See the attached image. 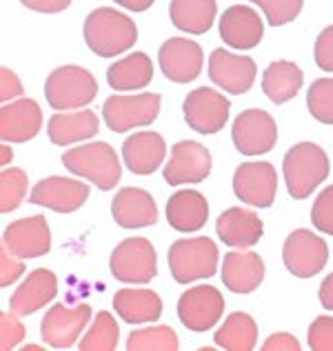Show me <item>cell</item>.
<instances>
[{"instance_id": "28", "label": "cell", "mask_w": 333, "mask_h": 351, "mask_svg": "<svg viewBox=\"0 0 333 351\" xmlns=\"http://www.w3.org/2000/svg\"><path fill=\"white\" fill-rule=\"evenodd\" d=\"M100 129L98 116L91 109H80V112L56 114L49 120L47 134L53 145H73L78 141L94 138Z\"/></svg>"}, {"instance_id": "20", "label": "cell", "mask_w": 333, "mask_h": 351, "mask_svg": "<svg viewBox=\"0 0 333 351\" xmlns=\"http://www.w3.org/2000/svg\"><path fill=\"white\" fill-rule=\"evenodd\" d=\"M42 127V112L36 100L21 98L0 107V138L5 143H27L38 136Z\"/></svg>"}, {"instance_id": "2", "label": "cell", "mask_w": 333, "mask_h": 351, "mask_svg": "<svg viewBox=\"0 0 333 351\" xmlns=\"http://www.w3.org/2000/svg\"><path fill=\"white\" fill-rule=\"evenodd\" d=\"M284 180L286 189L295 198H309L311 191L318 187L322 180H327L329 176V156L325 149L313 143H298L293 145L284 156Z\"/></svg>"}, {"instance_id": "14", "label": "cell", "mask_w": 333, "mask_h": 351, "mask_svg": "<svg viewBox=\"0 0 333 351\" xmlns=\"http://www.w3.org/2000/svg\"><path fill=\"white\" fill-rule=\"evenodd\" d=\"M256 62L249 56H236L225 49H214L209 56V78L229 94H247L256 82Z\"/></svg>"}, {"instance_id": "38", "label": "cell", "mask_w": 333, "mask_h": 351, "mask_svg": "<svg viewBox=\"0 0 333 351\" xmlns=\"http://www.w3.org/2000/svg\"><path fill=\"white\" fill-rule=\"evenodd\" d=\"M311 220L318 232L333 236V184L320 191V196L313 202Z\"/></svg>"}, {"instance_id": "10", "label": "cell", "mask_w": 333, "mask_h": 351, "mask_svg": "<svg viewBox=\"0 0 333 351\" xmlns=\"http://www.w3.org/2000/svg\"><path fill=\"white\" fill-rule=\"evenodd\" d=\"M184 120L198 134H216L229 120V100L209 87H198L184 98Z\"/></svg>"}, {"instance_id": "31", "label": "cell", "mask_w": 333, "mask_h": 351, "mask_svg": "<svg viewBox=\"0 0 333 351\" xmlns=\"http://www.w3.org/2000/svg\"><path fill=\"white\" fill-rule=\"evenodd\" d=\"M216 14H218L216 0H171L169 5V16L173 27L193 36L209 32L216 21Z\"/></svg>"}, {"instance_id": "42", "label": "cell", "mask_w": 333, "mask_h": 351, "mask_svg": "<svg viewBox=\"0 0 333 351\" xmlns=\"http://www.w3.org/2000/svg\"><path fill=\"white\" fill-rule=\"evenodd\" d=\"M316 64L322 71H329L333 73V25H329L327 29H322L320 36L316 38Z\"/></svg>"}, {"instance_id": "27", "label": "cell", "mask_w": 333, "mask_h": 351, "mask_svg": "<svg viewBox=\"0 0 333 351\" xmlns=\"http://www.w3.org/2000/svg\"><path fill=\"white\" fill-rule=\"evenodd\" d=\"M116 313L129 325L156 322L162 313L160 295L151 289H120L114 295Z\"/></svg>"}, {"instance_id": "6", "label": "cell", "mask_w": 333, "mask_h": 351, "mask_svg": "<svg viewBox=\"0 0 333 351\" xmlns=\"http://www.w3.org/2000/svg\"><path fill=\"white\" fill-rule=\"evenodd\" d=\"M109 269L120 282L147 285L158 274L156 249L147 238H127L111 254Z\"/></svg>"}, {"instance_id": "9", "label": "cell", "mask_w": 333, "mask_h": 351, "mask_svg": "<svg viewBox=\"0 0 333 351\" xmlns=\"http://www.w3.org/2000/svg\"><path fill=\"white\" fill-rule=\"evenodd\" d=\"M231 138L240 154L245 156H260L273 149L278 141V127L271 114L264 109H247L234 123Z\"/></svg>"}, {"instance_id": "8", "label": "cell", "mask_w": 333, "mask_h": 351, "mask_svg": "<svg viewBox=\"0 0 333 351\" xmlns=\"http://www.w3.org/2000/svg\"><path fill=\"white\" fill-rule=\"evenodd\" d=\"M329 258V247L320 236L309 229H298L284 240L282 261L284 267L298 278H311L325 269Z\"/></svg>"}, {"instance_id": "3", "label": "cell", "mask_w": 333, "mask_h": 351, "mask_svg": "<svg viewBox=\"0 0 333 351\" xmlns=\"http://www.w3.org/2000/svg\"><path fill=\"white\" fill-rule=\"evenodd\" d=\"M62 165L71 173L91 180L103 191L114 189L120 180V173H123L114 147L107 143H89L73 147V149L62 154Z\"/></svg>"}, {"instance_id": "12", "label": "cell", "mask_w": 333, "mask_h": 351, "mask_svg": "<svg viewBox=\"0 0 333 351\" xmlns=\"http://www.w3.org/2000/svg\"><path fill=\"white\" fill-rule=\"evenodd\" d=\"M91 318L89 304H78V307H64V304H53L45 313L40 334L42 340L53 349H69L76 345L82 329L87 327Z\"/></svg>"}, {"instance_id": "15", "label": "cell", "mask_w": 333, "mask_h": 351, "mask_svg": "<svg viewBox=\"0 0 333 351\" xmlns=\"http://www.w3.org/2000/svg\"><path fill=\"white\" fill-rule=\"evenodd\" d=\"M211 171V154L205 145L193 141H180L173 145L171 160L164 167L166 184L202 182Z\"/></svg>"}, {"instance_id": "26", "label": "cell", "mask_w": 333, "mask_h": 351, "mask_svg": "<svg viewBox=\"0 0 333 351\" xmlns=\"http://www.w3.org/2000/svg\"><path fill=\"white\" fill-rule=\"evenodd\" d=\"M209 218V202L200 191L184 189L173 193L166 202V220L175 232L191 234L205 227Z\"/></svg>"}, {"instance_id": "44", "label": "cell", "mask_w": 333, "mask_h": 351, "mask_svg": "<svg viewBox=\"0 0 333 351\" xmlns=\"http://www.w3.org/2000/svg\"><path fill=\"white\" fill-rule=\"evenodd\" d=\"M262 351H300V343L295 336L280 331V334H273L264 340Z\"/></svg>"}, {"instance_id": "5", "label": "cell", "mask_w": 333, "mask_h": 351, "mask_svg": "<svg viewBox=\"0 0 333 351\" xmlns=\"http://www.w3.org/2000/svg\"><path fill=\"white\" fill-rule=\"evenodd\" d=\"M98 96V82L87 69L78 64H62L49 73L45 82V98L51 109H80Z\"/></svg>"}, {"instance_id": "33", "label": "cell", "mask_w": 333, "mask_h": 351, "mask_svg": "<svg viewBox=\"0 0 333 351\" xmlns=\"http://www.w3.org/2000/svg\"><path fill=\"white\" fill-rule=\"evenodd\" d=\"M180 347L178 336L171 327H149V329H138L127 340L129 351H175Z\"/></svg>"}, {"instance_id": "16", "label": "cell", "mask_w": 333, "mask_h": 351, "mask_svg": "<svg viewBox=\"0 0 333 351\" xmlns=\"http://www.w3.org/2000/svg\"><path fill=\"white\" fill-rule=\"evenodd\" d=\"M87 198H89V187L85 182L51 176V178L40 180L32 189L29 202L32 205L53 209L56 214H71V211L85 205Z\"/></svg>"}, {"instance_id": "17", "label": "cell", "mask_w": 333, "mask_h": 351, "mask_svg": "<svg viewBox=\"0 0 333 351\" xmlns=\"http://www.w3.org/2000/svg\"><path fill=\"white\" fill-rule=\"evenodd\" d=\"M202 47L189 38H169L158 51L162 73L173 82H191L202 71Z\"/></svg>"}, {"instance_id": "25", "label": "cell", "mask_w": 333, "mask_h": 351, "mask_svg": "<svg viewBox=\"0 0 333 351\" xmlns=\"http://www.w3.org/2000/svg\"><path fill=\"white\" fill-rule=\"evenodd\" d=\"M58 293V278L49 269H34L27 280L14 291L12 300V311L16 316H29L36 313L47 302H51Z\"/></svg>"}, {"instance_id": "40", "label": "cell", "mask_w": 333, "mask_h": 351, "mask_svg": "<svg viewBox=\"0 0 333 351\" xmlns=\"http://www.w3.org/2000/svg\"><path fill=\"white\" fill-rule=\"evenodd\" d=\"M23 338H25L23 322H18V318L7 311L0 313V347H3V351L18 347Z\"/></svg>"}, {"instance_id": "35", "label": "cell", "mask_w": 333, "mask_h": 351, "mask_svg": "<svg viewBox=\"0 0 333 351\" xmlns=\"http://www.w3.org/2000/svg\"><path fill=\"white\" fill-rule=\"evenodd\" d=\"M27 193V173L18 167H9L0 173V211L9 214L21 207Z\"/></svg>"}, {"instance_id": "36", "label": "cell", "mask_w": 333, "mask_h": 351, "mask_svg": "<svg viewBox=\"0 0 333 351\" xmlns=\"http://www.w3.org/2000/svg\"><path fill=\"white\" fill-rule=\"evenodd\" d=\"M307 105L311 116L322 125H333V78H318L311 82Z\"/></svg>"}, {"instance_id": "18", "label": "cell", "mask_w": 333, "mask_h": 351, "mask_svg": "<svg viewBox=\"0 0 333 351\" xmlns=\"http://www.w3.org/2000/svg\"><path fill=\"white\" fill-rule=\"evenodd\" d=\"M3 245L18 258H38L49 254L51 234L47 220L42 216H32L7 225L3 234Z\"/></svg>"}, {"instance_id": "37", "label": "cell", "mask_w": 333, "mask_h": 351, "mask_svg": "<svg viewBox=\"0 0 333 351\" xmlns=\"http://www.w3.org/2000/svg\"><path fill=\"white\" fill-rule=\"evenodd\" d=\"M262 9L267 16V23L271 27H282L298 18L302 12L304 0H251Z\"/></svg>"}, {"instance_id": "45", "label": "cell", "mask_w": 333, "mask_h": 351, "mask_svg": "<svg viewBox=\"0 0 333 351\" xmlns=\"http://www.w3.org/2000/svg\"><path fill=\"white\" fill-rule=\"evenodd\" d=\"M21 3L27 9H34V12L40 14H58L71 5V0H21Z\"/></svg>"}, {"instance_id": "13", "label": "cell", "mask_w": 333, "mask_h": 351, "mask_svg": "<svg viewBox=\"0 0 333 351\" xmlns=\"http://www.w3.org/2000/svg\"><path fill=\"white\" fill-rule=\"evenodd\" d=\"M236 196L251 207H271L278 191V173L271 162H243L234 173Z\"/></svg>"}, {"instance_id": "19", "label": "cell", "mask_w": 333, "mask_h": 351, "mask_svg": "<svg viewBox=\"0 0 333 351\" xmlns=\"http://www.w3.org/2000/svg\"><path fill=\"white\" fill-rule=\"evenodd\" d=\"M264 25L258 12L249 5L229 7L220 18V36L234 49H254L262 40Z\"/></svg>"}, {"instance_id": "1", "label": "cell", "mask_w": 333, "mask_h": 351, "mask_svg": "<svg viewBox=\"0 0 333 351\" xmlns=\"http://www.w3.org/2000/svg\"><path fill=\"white\" fill-rule=\"evenodd\" d=\"M85 43L100 58H114L132 49L138 40V27L129 16L111 7L94 9L85 21Z\"/></svg>"}, {"instance_id": "30", "label": "cell", "mask_w": 333, "mask_h": 351, "mask_svg": "<svg viewBox=\"0 0 333 351\" xmlns=\"http://www.w3.org/2000/svg\"><path fill=\"white\" fill-rule=\"evenodd\" d=\"M302 82L304 73L291 60H275L262 73V91L275 105H282L286 100L298 96Z\"/></svg>"}, {"instance_id": "47", "label": "cell", "mask_w": 333, "mask_h": 351, "mask_svg": "<svg viewBox=\"0 0 333 351\" xmlns=\"http://www.w3.org/2000/svg\"><path fill=\"white\" fill-rule=\"evenodd\" d=\"M120 7L129 9V12H147L156 0H116Z\"/></svg>"}, {"instance_id": "7", "label": "cell", "mask_w": 333, "mask_h": 351, "mask_svg": "<svg viewBox=\"0 0 333 351\" xmlns=\"http://www.w3.org/2000/svg\"><path fill=\"white\" fill-rule=\"evenodd\" d=\"M160 112L158 94H136V96H111L103 105L105 125L116 134L129 132L134 127L151 125Z\"/></svg>"}, {"instance_id": "29", "label": "cell", "mask_w": 333, "mask_h": 351, "mask_svg": "<svg viewBox=\"0 0 333 351\" xmlns=\"http://www.w3.org/2000/svg\"><path fill=\"white\" fill-rule=\"evenodd\" d=\"M153 78V62L143 51L116 60L107 69V82L116 91H138L145 89Z\"/></svg>"}, {"instance_id": "21", "label": "cell", "mask_w": 333, "mask_h": 351, "mask_svg": "<svg viewBox=\"0 0 333 351\" xmlns=\"http://www.w3.org/2000/svg\"><path fill=\"white\" fill-rule=\"evenodd\" d=\"M111 216L125 229H140L149 227L158 220V207L151 193L136 187H125L116 193L111 200Z\"/></svg>"}, {"instance_id": "23", "label": "cell", "mask_w": 333, "mask_h": 351, "mask_svg": "<svg viewBox=\"0 0 333 351\" xmlns=\"http://www.w3.org/2000/svg\"><path fill=\"white\" fill-rule=\"evenodd\" d=\"M264 278V263L256 252H229L222 261V282L234 293H251Z\"/></svg>"}, {"instance_id": "4", "label": "cell", "mask_w": 333, "mask_h": 351, "mask_svg": "<svg viewBox=\"0 0 333 351\" xmlns=\"http://www.w3.org/2000/svg\"><path fill=\"white\" fill-rule=\"evenodd\" d=\"M166 261L173 280L180 285L211 278L218 269V247L207 236L175 240L166 254Z\"/></svg>"}, {"instance_id": "41", "label": "cell", "mask_w": 333, "mask_h": 351, "mask_svg": "<svg viewBox=\"0 0 333 351\" xmlns=\"http://www.w3.org/2000/svg\"><path fill=\"white\" fill-rule=\"evenodd\" d=\"M25 265L18 261V256L14 258V254L3 245L0 247V287H9L14 285L18 278L23 276Z\"/></svg>"}, {"instance_id": "48", "label": "cell", "mask_w": 333, "mask_h": 351, "mask_svg": "<svg viewBox=\"0 0 333 351\" xmlns=\"http://www.w3.org/2000/svg\"><path fill=\"white\" fill-rule=\"evenodd\" d=\"M9 160H12V149H9V147L5 145L3 147V160H0V165H7Z\"/></svg>"}, {"instance_id": "43", "label": "cell", "mask_w": 333, "mask_h": 351, "mask_svg": "<svg viewBox=\"0 0 333 351\" xmlns=\"http://www.w3.org/2000/svg\"><path fill=\"white\" fill-rule=\"evenodd\" d=\"M21 94H23V85H21V80H18V76L12 69L3 67L0 69V98H3V103Z\"/></svg>"}, {"instance_id": "22", "label": "cell", "mask_w": 333, "mask_h": 351, "mask_svg": "<svg viewBox=\"0 0 333 351\" xmlns=\"http://www.w3.org/2000/svg\"><path fill=\"white\" fill-rule=\"evenodd\" d=\"M164 154V138L156 132H138L123 143V160L138 176L153 173L162 165Z\"/></svg>"}, {"instance_id": "24", "label": "cell", "mask_w": 333, "mask_h": 351, "mask_svg": "<svg viewBox=\"0 0 333 351\" xmlns=\"http://www.w3.org/2000/svg\"><path fill=\"white\" fill-rule=\"evenodd\" d=\"M262 220L254 211L231 207L225 214H220L216 223V234L227 247L249 249L262 238Z\"/></svg>"}, {"instance_id": "39", "label": "cell", "mask_w": 333, "mask_h": 351, "mask_svg": "<svg viewBox=\"0 0 333 351\" xmlns=\"http://www.w3.org/2000/svg\"><path fill=\"white\" fill-rule=\"evenodd\" d=\"M309 349L333 351V318L320 316L309 327Z\"/></svg>"}, {"instance_id": "11", "label": "cell", "mask_w": 333, "mask_h": 351, "mask_svg": "<svg viewBox=\"0 0 333 351\" xmlns=\"http://www.w3.org/2000/svg\"><path fill=\"white\" fill-rule=\"evenodd\" d=\"M225 298L216 287L200 285L187 289L178 300V318L191 331H207L222 318Z\"/></svg>"}, {"instance_id": "32", "label": "cell", "mask_w": 333, "mask_h": 351, "mask_svg": "<svg viewBox=\"0 0 333 351\" xmlns=\"http://www.w3.org/2000/svg\"><path fill=\"white\" fill-rule=\"evenodd\" d=\"M214 340L227 351H251L258 343V325L249 313L236 311L222 322Z\"/></svg>"}, {"instance_id": "46", "label": "cell", "mask_w": 333, "mask_h": 351, "mask_svg": "<svg viewBox=\"0 0 333 351\" xmlns=\"http://www.w3.org/2000/svg\"><path fill=\"white\" fill-rule=\"evenodd\" d=\"M320 302H322V307H327L333 311V274H329L325 280H322L320 285Z\"/></svg>"}, {"instance_id": "34", "label": "cell", "mask_w": 333, "mask_h": 351, "mask_svg": "<svg viewBox=\"0 0 333 351\" xmlns=\"http://www.w3.org/2000/svg\"><path fill=\"white\" fill-rule=\"evenodd\" d=\"M118 325L109 311H100L96 322L80 340V351H114L118 347Z\"/></svg>"}]
</instances>
